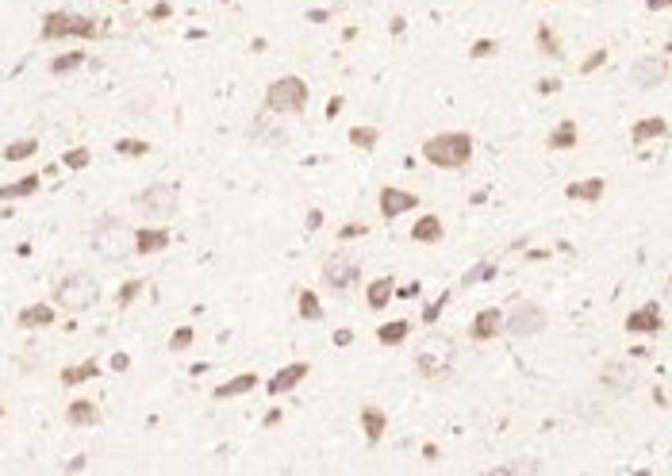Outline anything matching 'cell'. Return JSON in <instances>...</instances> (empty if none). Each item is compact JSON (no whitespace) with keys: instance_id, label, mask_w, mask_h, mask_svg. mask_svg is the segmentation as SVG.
<instances>
[{"instance_id":"cell-1","label":"cell","mask_w":672,"mask_h":476,"mask_svg":"<svg viewBox=\"0 0 672 476\" xmlns=\"http://www.w3.org/2000/svg\"><path fill=\"white\" fill-rule=\"evenodd\" d=\"M423 158L431 165H438V169H461L473 158V139L469 135H457V131L434 135V139L423 142Z\"/></svg>"},{"instance_id":"cell-2","label":"cell","mask_w":672,"mask_h":476,"mask_svg":"<svg viewBox=\"0 0 672 476\" xmlns=\"http://www.w3.org/2000/svg\"><path fill=\"white\" fill-rule=\"evenodd\" d=\"M100 300V284L89 277V273H69L54 284V304L62 312H85Z\"/></svg>"},{"instance_id":"cell-3","label":"cell","mask_w":672,"mask_h":476,"mask_svg":"<svg viewBox=\"0 0 672 476\" xmlns=\"http://www.w3.org/2000/svg\"><path fill=\"white\" fill-rule=\"evenodd\" d=\"M96 19L74 16V12H46L42 16V39H92Z\"/></svg>"},{"instance_id":"cell-4","label":"cell","mask_w":672,"mask_h":476,"mask_svg":"<svg viewBox=\"0 0 672 476\" xmlns=\"http://www.w3.org/2000/svg\"><path fill=\"white\" fill-rule=\"evenodd\" d=\"M415 365H419V373H423V377L442 380L449 373V365H454V342H449V338H442V334L427 338V342L419 346Z\"/></svg>"},{"instance_id":"cell-5","label":"cell","mask_w":672,"mask_h":476,"mask_svg":"<svg viewBox=\"0 0 672 476\" xmlns=\"http://www.w3.org/2000/svg\"><path fill=\"white\" fill-rule=\"evenodd\" d=\"M307 85L300 81V77H281V81H273L269 85V92H266V108L269 112H304L307 108Z\"/></svg>"},{"instance_id":"cell-6","label":"cell","mask_w":672,"mask_h":476,"mask_svg":"<svg viewBox=\"0 0 672 476\" xmlns=\"http://www.w3.org/2000/svg\"><path fill=\"white\" fill-rule=\"evenodd\" d=\"M123 223L112 219V215H104V219L92 223V250H96L104 262H123Z\"/></svg>"},{"instance_id":"cell-7","label":"cell","mask_w":672,"mask_h":476,"mask_svg":"<svg viewBox=\"0 0 672 476\" xmlns=\"http://www.w3.org/2000/svg\"><path fill=\"white\" fill-rule=\"evenodd\" d=\"M135 207H139L146 219H169V215H177V189H169V185H150V189H142L139 196H135Z\"/></svg>"},{"instance_id":"cell-8","label":"cell","mask_w":672,"mask_h":476,"mask_svg":"<svg viewBox=\"0 0 672 476\" xmlns=\"http://www.w3.org/2000/svg\"><path fill=\"white\" fill-rule=\"evenodd\" d=\"M357 273H361V257H354V254H334L323 265V280L331 288H338V292L357 284Z\"/></svg>"},{"instance_id":"cell-9","label":"cell","mask_w":672,"mask_h":476,"mask_svg":"<svg viewBox=\"0 0 672 476\" xmlns=\"http://www.w3.org/2000/svg\"><path fill=\"white\" fill-rule=\"evenodd\" d=\"M546 327V312L538 304H519L511 315H503V330L515 338H526V334H538Z\"/></svg>"},{"instance_id":"cell-10","label":"cell","mask_w":672,"mask_h":476,"mask_svg":"<svg viewBox=\"0 0 672 476\" xmlns=\"http://www.w3.org/2000/svg\"><path fill=\"white\" fill-rule=\"evenodd\" d=\"M419 204L415 192H404V189H381V215L384 219H396L399 212H411Z\"/></svg>"},{"instance_id":"cell-11","label":"cell","mask_w":672,"mask_h":476,"mask_svg":"<svg viewBox=\"0 0 672 476\" xmlns=\"http://www.w3.org/2000/svg\"><path fill=\"white\" fill-rule=\"evenodd\" d=\"M664 77H669V62H664V58H646V62L634 66V85H638V89H653V85H661Z\"/></svg>"},{"instance_id":"cell-12","label":"cell","mask_w":672,"mask_h":476,"mask_svg":"<svg viewBox=\"0 0 672 476\" xmlns=\"http://www.w3.org/2000/svg\"><path fill=\"white\" fill-rule=\"evenodd\" d=\"M634 384H638V369H634V365H607L603 369V388L607 392L626 396Z\"/></svg>"},{"instance_id":"cell-13","label":"cell","mask_w":672,"mask_h":476,"mask_svg":"<svg viewBox=\"0 0 672 476\" xmlns=\"http://www.w3.org/2000/svg\"><path fill=\"white\" fill-rule=\"evenodd\" d=\"M307 377V365L304 362H292V365H284L281 373H273V380H269V396H284V392H292V388L300 384V380Z\"/></svg>"},{"instance_id":"cell-14","label":"cell","mask_w":672,"mask_h":476,"mask_svg":"<svg viewBox=\"0 0 672 476\" xmlns=\"http://www.w3.org/2000/svg\"><path fill=\"white\" fill-rule=\"evenodd\" d=\"M166 246H169V230H162V227H142V230H135V250H139L142 257L162 254Z\"/></svg>"},{"instance_id":"cell-15","label":"cell","mask_w":672,"mask_h":476,"mask_svg":"<svg viewBox=\"0 0 672 476\" xmlns=\"http://www.w3.org/2000/svg\"><path fill=\"white\" fill-rule=\"evenodd\" d=\"M499 330H503V312H496V307H488V312H481L473 319V327H469V334H473V342H488V338H496Z\"/></svg>"},{"instance_id":"cell-16","label":"cell","mask_w":672,"mask_h":476,"mask_svg":"<svg viewBox=\"0 0 672 476\" xmlns=\"http://www.w3.org/2000/svg\"><path fill=\"white\" fill-rule=\"evenodd\" d=\"M626 330H630V334H657V330H661V307L657 304L638 307V312L626 319Z\"/></svg>"},{"instance_id":"cell-17","label":"cell","mask_w":672,"mask_h":476,"mask_svg":"<svg viewBox=\"0 0 672 476\" xmlns=\"http://www.w3.org/2000/svg\"><path fill=\"white\" fill-rule=\"evenodd\" d=\"M384 427H388V415L381 407H361V430H365L369 445H377L384 438Z\"/></svg>"},{"instance_id":"cell-18","label":"cell","mask_w":672,"mask_h":476,"mask_svg":"<svg viewBox=\"0 0 672 476\" xmlns=\"http://www.w3.org/2000/svg\"><path fill=\"white\" fill-rule=\"evenodd\" d=\"M392 296H396V280H392V277H377L373 284H369L365 300H369V307H373V312H384Z\"/></svg>"},{"instance_id":"cell-19","label":"cell","mask_w":672,"mask_h":476,"mask_svg":"<svg viewBox=\"0 0 672 476\" xmlns=\"http://www.w3.org/2000/svg\"><path fill=\"white\" fill-rule=\"evenodd\" d=\"M603 189H607V185L599 181V177H592V181L569 185V189H565V196H569V200H580V204H596V200L603 196Z\"/></svg>"},{"instance_id":"cell-20","label":"cell","mask_w":672,"mask_h":476,"mask_svg":"<svg viewBox=\"0 0 672 476\" xmlns=\"http://www.w3.org/2000/svg\"><path fill=\"white\" fill-rule=\"evenodd\" d=\"M66 419L74 423V427H96V423H100V411H96V403H89V400H77V403H69Z\"/></svg>"},{"instance_id":"cell-21","label":"cell","mask_w":672,"mask_h":476,"mask_svg":"<svg viewBox=\"0 0 672 476\" xmlns=\"http://www.w3.org/2000/svg\"><path fill=\"white\" fill-rule=\"evenodd\" d=\"M19 327H50L54 323V307L50 304H31V307H24L19 312Z\"/></svg>"},{"instance_id":"cell-22","label":"cell","mask_w":672,"mask_h":476,"mask_svg":"<svg viewBox=\"0 0 672 476\" xmlns=\"http://www.w3.org/2000/svg\"><path fill=\"white\" fill-rule=\"evenodd\" d=\"M411 238H415V242H442V219L438 215H423V219L411 227Z\"/></svg>"},{"instance_id":"cell-23","label":"cell","mask_w":672,"mask_h":476,"mask_svg":"<svg viewBox=\"0 0 672 476\" xmlns=\"http://www.w3.org/2000/svg\"><path fill=\"white\" fill-rule=\"evenodd\" d=\"M254 384H257V377H254V373H239V377H231L227 384H219V388H216V400H231V396H242V392H250Z\"/></svg>"},{"instance_id":"cell-24","label":"cell","mask_w":672,"mask_h":476,"mask_svg":"<svg viewBox=\"0 0 672 476\" xmlns=\"http://www.w3.org/2000/svg\"><path fill=\"white\" fill-rule=\"evenodd\" d=\"M39 192V177H19L12 185H0V200H24Z\"/></svg>"},{"instance_id":"cell-25","label":"cell","mask_w":672,"mask_h":476,"mask_svg":"<svg viewBox=\"0 0 672 476\" xmlns=\"http://www.w3.org/2000/svg\"><path fill=\"white\" fill-rule=\"evenodd\" d=\"M407 334H411V323H407V319L384 323V327L377 330V338H381V346H399V342H404Z\"/></svg>"},{"instance_id":"cell-26","label":"cell","mask_w":672,"mask_h":476,"mask_svg":"<svg viewBox=\"0 0 672 476\" xmlns=\"http://www.w3.org/2000/svg\"><path fill=\"white\" fill-rule=\"evenodd\" d=\"M549 146H553V150H573L576 146V124H573V119H565V124L553 127V135H549Z\"/></svg>"},{"instance_id":"cell-27","label":"cell","mask_w":672,"mask_h":476,"mask_svg":"<svg viewBox=\"0 0 672 476\" xmlns=\"http://www.w3.org/2000/svg\"><path fill=\"white\" fill-rule=\"evenodd\" d=\"M85 66V50H74V54H58L54 62H50V74L54 77H66V74H74V69H81Z\"/></svg>"},{"instance_id":"cell-28","label":"cell","mask_w":672,"mask_h":476,"mask_svg":"<svg viewBox=\"0 0 672 476\" xmlns=\"http://www.w3.org/2000/svg\"><path fill=\"white\" fill-rule=\"evenodd\" d=\"M100 377V365L96 362H81L74 369H62V384H85V380Z\"/></svg>"},{"instance_id":"cell-29","label":"cell","mask_w":672,"mask_h":476,"mask_svg":"<svg viewBox=\"0 0 672 476\" xmlns=\"http://www.w3.org/2000/svg\"><path fill=\"white\" fill-rule=\"evenodd\" d=\"M669 131V124L664 119H641V124H634V142H649V139H661V135Z\"/></svg>"},{"instance_id":"cell-30","label":"cell","mask_w":672,"mask_h":476,"mask_svg":"<svg viewBox=\"0 0 672 476\" xmlns=\"http://www.w3.org/2000/svg\"><path fill=\"white\" fill-rule=\"evenodd\" d=\"M300 315H304L307 323H319V319H323V304H319L316 292H300Z\"/></svg>"},{"instance_id":"cell-31","label":"cell","mask_w":672,"mask_h":476,"mask_svg":"<svg viewBox=\"0 0 672 476\" xmlns=\"http://www.w3.org/2000/svg\"><path fill=\"white\" fill-rule=\"evenodd\" d=\"M35 150H39V139H19V142H12V146H4V158H8V162H24V158H31Z\"/></svg>"},{"instance_id":"cell-32","label":"cell","mask_w":672,"mask_h":476,"mask_svg":"<svg viewBox=\"0 0 672 476\" xmlns=\"http://www.w3.org/2000/svg\"><path fill=\"white\" fill-rule=\"evenodd\" d=\"M488 277H496V265H492V262H481V265H473V269L465 273L457 288H473L476 280H488Z\"/></svg>"},{"instance_id":"cell-33","label":"cell","mask_w":672,"mask_h":476,"mask_svg":"<svg viewBox=\"0 0 672 476\" xmlns=\"http://www.w3.org/2000/svg\"><path fill=\"white\" fill-rule=\"evenodd\" d=\"M538 50H542V54H549V58H557V54H561V46H557V35L549 31V24H542V27H538Z\"/></svg>"},{"instance_id":"cell-34","label":"cell","mask_w":672,"mask_h":476,"mask_svg":"<svg viewBox=\"0 0 672 476\" xmlns=\"http://www.w3.org/2000/svg\"><path fill=\"white\" fill-rule=\"evenodd\" d=\"M350 142H354L357 150H373L377 146V131H373V127H354V131H350Z\"/></svg>"},{"instance_id":"cell-35","label":"cell","mask_w":672,"mask_h":476,"mask_svg":"<svg viewBox=\"0 0 672 476\" xmlns=\"http://www.w3.org/2000/svg\"><path fill=\"white\" fill-rule=\"evenodd\" d=\"M89 162H92V150H85V146L66 150V158H62V165H66V169H85Z\"/></svg>"},{"instance_id":"cell-36","label":"cell","mask_w":672,"mask_h":476,"mask_svg":"<svg viewBox=\"0 0 672 476\" xmlns=\"http://www.w3.org/2000/svg\"><path fill=\"white\" fill-rule=\"evenodd\" d=\"M189 346H192V327H177L169 334V353H184Z\"/></svg>"},{"instance_id":"cell-37","label":"cell","mask_w":672,"mask_h":476,"mask_svg":"<svg viewBox=\"0 0 672 476\" xmlns=\"http://www.w3.org/2000/svg\"><path fill=\"white\" fill-rule=\"evenodd\" d=\"M142 288H146V284H142V280H127V284H123V288H119V292H116V304H119V307L135 304V296H139Z\"/></svg>"},{"instance_id":"cell-38","label":"cell","mask_w":672,"mask_h":476,"mask_svg":"<svg viewBox=\"0 0 672 476\" xmlns=\"http://www.w3.org/2000/svg\"><path fill=\"white\" fill-rule=\"evenodd\" d=\"M116 150H119V154H127V158H142L150 146H146V142H135V139H119Z\"/></svg>"},{"instance_id":"cell-39","label":"cell","mask_w":672,"mask_h":476,"mask_svg":"<svg viewBox=\"0 0 672 476\" xmlns=\"http://www.w3.org/2000/svg\"><path fill=\"white\" fill-rule=\"evenodd\" d=\"M603 62H607V50L599 46L596 54H588V58H584V62H580V74H584V77H588V74H596V69L603 66Z\"/></svg>"},{"instance_id":"cell-40","label":"cell","mask_w":672,"mask_h":476,"mask_svg":"<svg viewBox=\"0 0 672 476\" xmlns=\"http://www.w3.org/2000/svg\"><path fill=\"white\" fill-rule=\"evenodd\" d=\"M446 300H449V292H442L438 300H434V304H427V307H423V323H434V319H438V315H442V307H446Z\"/></svg>"},{"instance_id":"cell-41","label":"cell","mask_w":672,"mask_h":476,"mask_svg":"<svg viewBox=\"0 0 672 476\" xmlns=\"http://www.w3.org/2000/svg\"><path fill=\"white\" fill-rule=\"evenodd\" d=\"M365 223H346V227H342L338 230V238H346V242H350V238H361V235H365Z\"/></svg>"},{"instance_id":"cell-42","label":"cell","mask_w":672,"mask_h":476,"mask_svg":"<svg viewBox=\"0 0 672 476\" xmlns=\"http://www.w3.org/2000/svg\"><path fill=\"white\" fill-rule=\"evenodd\" d=\"M488 54H496V42H492V39H476L473 42V58H488Z\"/></svg>"},{"instance_id":"cell-43","label":"cell","mask_w":672,"mask_h":476,"mask_svg":"<svg viewBox=\"0 0 672 476\" xmlns=\"http://www.w3.org/2000/svg\"><path fill=\"white\" fill-rule=\"evenodd\" d=\"M146 16H150V19H169V16H173V4H166V0H158V4H154V8L146 12Z\"/></svg>"},{"instance_id":"cell-44","label":"cell","mask_w":672,"mask_h":476,"mask_svg":"<svg viewBox=\"0 0 672 476\" xmlns=\"http://www.w3.org/2000/svg\"><path fill=\"white\" fill-rule=\"evenodd\" d=\"M127 365H131V357H127V353H116V357H112V369H119V373H123Z\"/></svg>"},{"instance_id":"cell-45","label":"cell","mask_w":672,"mask_h":476,"mask_svg":"<svg viewBox=\"0 0 672 476\" xmlns=\"http://www.w3.org/2000/svg\"><path fill=\"white\" fill-rule=\"evenodd\" d=\"M350 342H354V334H350V330H338V334H334V346H350Z\"/></svg>"},{"instance_id":"cell-46","label":"cell","mask_w":672,"mask_h":476,"mask_svg":"<svg viewBox=\"0 0 672 476\" xmlns=\"http://www.w3.org/2000/svg\"><path fill=\"white\" fill-rule=\"evenodd\" d=\"M396 296H404V300H411V296H419V284H404Z\"/></svg>"},{"instance_id":"cell-47","label":"cell","mask_w":672,"mask_h":476,"mask_svg":"<svg viewBox=\"0 0 672 476\" xmlns=\"http://www.w3.org/2000/svg\"><path fill=\"white\" fill-rule=\"evenodd\" d=\"M307 19H311V24H327V12L316 8V12H307Z\"/></svg>"},{"instance_id":"cell-48","label":"cell","mask_w":672,"mask_h":476,"mask_svg":"<svg viewBox=\"0 0 672 476\" xmlns=\"http://www.w3.org/2000/svg\"><path fill=\"white\" fill-rule=\"evenodd\" d=\"M338 112H342V100H338V96H334V100H331V104H327V115H331V119H334V115H338Z\"/></svg>"},{"instance_id":"cell-49","label":"cell","mask_w":672,"mask_h":476,"mask_svg":"<svg viewBox=\"0 0 672 476\" xmlns=\"http://www.w3.org/2000/svg\"><path fill=\"white\" fill-rule=\"evenodd\" d=\"M557 89H561V81H557V77H553V81H542V92H557Z\"/></svg>"},{"instance_id":"cell-50","label":"cell","mask_w":672,"mask_h":476,"mask_svg":"<svg viewBox=\"0 0 672 476\" xmlns=\"http://www.w3.org/2000/svg\"><path fill=\"white\" fill-rule=\"evenodd\" d=\"M669 4H672V0H649V8H653V12H664Z\"/></svg>"},{"instance_id":"cell-51","label":"cell","mask_w":672,"mask_h":476,"mask_svg":"<svg viewBox=\"0 0 672 476\" xmlns=\"http://www.w3.org/2000/svg\"><path fill=\"white\" fill-rule=\"evenodd\" d=\"M0 419H4V403H0Z\"/></svg>"},{"instance_id":"cell-52","label":"cell","mask_w":672,"mask_h":476,"mask_svg":"<svg viewBox=\"0 0 672 476\" xmlns=\"http://www.w3.org/2000/svg\"><path fill=\"white\" fill-rule=\"evenodd\" d=\"M119 4H131V0H119Z\"/></svg>"}]
</instances>
